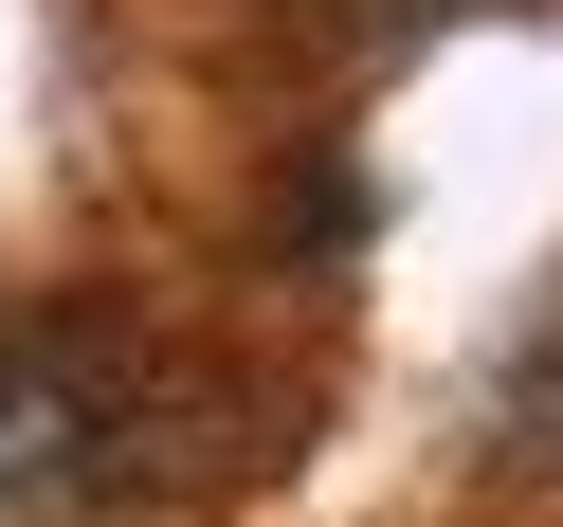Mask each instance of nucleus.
Returning <instances> with one entry per match:
<instances>
[{"label":"nucleus","instance_id":"obj_1","mask_svg":"<svg viewBox=\"0 0 563 527\" xmlns=\"http://www.w3.org/2000/svg\"><path fill=\"white\" fill-rule=\"evenodd\" d=\"M110 473H146V345L91 328V309L0 328V527L91 509Z\"/></svg>","mask_w":563,"mask_h":527},{"label":"nucleus","instance_id":"obj_2","mask_svg":"<svg viewBox=\"0 0 563 527\" xmlns=\"http://www.w3.org/2000/svg\"><path fill=\"white\" fill-rule=\"evenodd\" d=\"M509 454H563V309H545V345H527V382H509Z\"/></svg>","mask_w":563,"mask_h":527},{"label":"nucleus","instance_id":"obj_3","mask_svg":"<svg viewBox=\"0 0 563 527\" xmlns=\"http://www.w3.org/2000/svg\"><path fill=\"white\" fill-rule=\"evenodd\" d=\"M345 19H382V0H345Z\"/></svg>","mask_w":563,"mask_h":527}]
</instances>
